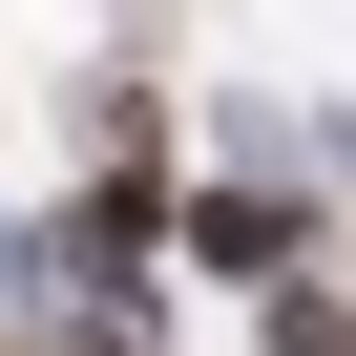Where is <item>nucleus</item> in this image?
Listing matches in <instances>:
<instances>
[{
  "instance_id": "nucleus-1",
  "label": "nucleus",
  "mask_w": 356,
  "mask_h": 356,
  "mask_svg": "<svg viewBox=\"0 0 356 356\" xmlns=\"http://www.w3.org/2000/svg\"><path fill=\"white\" fill-rule=\"evenodd\" d=\"M168 252H189V147H168L147 84H84L63 105V210L0 252V273H22L42 314H84V293H147ZM22 293H0V314H22Z\"/></svg>"
},
{
  "instance_id": "nucleus-3",
  "label": "nucleus",
  "mask_w": 356,
  "mask_h": 356,
  "mask_svg": "<svg viewBox=\"0 0 356 356\" xmlns=\"http://www.w3.org/2000/svg\"><path fill=\"white\" fill-rule=\"evenodd\" d=\"M42 356H168V314L147 293H84V314H42Z\"/></svg>"
},
{
  "instance_id": "nucleus-2",
  "label": "nucleus",
  "mask_w": 356,
  "mask_h": 356,
  "mask_svg": "<svg viewBox=\"0 0 356 356\" xmlns=\"http://www.w3.org/2000/svg\"><path fill=\"white\" fill-rule=\"evenodd\" d=\"M189 273L252 293V314H273V293H335V210L293 189L273 147H231V168H189Z\"/></svg>"
},
{
  "instance_id": "nucleus-4",
  "label": "nucleus",
  "mask_w": 356,
  "mask_h": 356,
  "mask_svg": "<svg viewBox=\"0 0 356 356\" xmlns=\"http://www.w3.org/2000/svg\"><path fill=\"white\" fill-rule=\"evenodd\" d=\"M0 356H42V314H0Z\"/></svg>"
}]
</instances>
